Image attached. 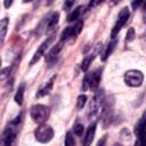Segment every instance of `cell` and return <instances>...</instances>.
I'll use <instances>...</instances> for the list:
<instances>
[{
	"instance_id": "obj_1",
	"label": "cell",
	"mask_w": 146,
	"mask_h": 146,
	"mask_svg": "<svg viewBox=\"0 0 146 146\" xmlns=\"http://www.w3.org/2000/svg\"><path fill=\"white\" fill-rule=\"evenodd\" d=\"M22 121V113L18 114L14 120H11L9 122V124L6 127V129L2 132V137H1V145H11L16 138L17 135V129L21 124Z\"/></svg>"
},
{
	"instance_id": "obj_2",
	"label": "cell",
	"mask_w": 146,
	"mask_h": 146,
	"mask_svg": "<svg viewBox=\"0 0 146 146\" xmlns=\"http://www.w3.org/2000/svg\"><path fill=\"white\" fill-rule=\"evenodd\" d=\"M105 105V96H104V91L103 90H98V92L94 96V98L90 102L89 105V111H88V116L89 119H94L97 117L104 108Z\"/></svg>"
},
{
	"instance_id": "obj_3",
	"label": "cell",
	"mask_w": 146,
	"mask_h": 146,
	"mask_svg": "<svg viewBox=\"0 0 146 146\" xmlns=\"http://www.w3.org/2000/svg\"><path fill=\"white\" fill-rule=\"evenodd\" d=\"M30 115H31V119L33 120V122H35L38 124H42L48 120V117L50 115V110L46 105L38 104V105H34L31 107Z\"/></svg>"
},
{
	"instance_id": "obj_4",
	"label": "cell",
	"mask_w": 146,
	"mask_h": 146,
	"mask_svg": "<svg viewBox=\"0 0 146 146\" xmlns=\"http://www.w3.org/2000/svg\"><path fill=\"white\" fill-rule=\"evenodd\" d=\"M102 79V68H97L91 73H88L82 82V90L86 91L87 89H91L96 91L99 87V82Z\"/></svg>"
},
{
	"instance_id": "obj_5",
	"label": "cell",
	"mask_w": 146,
	"mask_h": 146,
	"mask_svg": "<svg viewBox=\"0 0 146 146\" xmlns=\"http://www.w3.org/2000/svg\"><path fill=\"white\" fill-rule=\"evenodd\" d=\"M133 132L137 137V141L136 145H146V111L143 113V115L140 116V119L137 121Z\"/></svg>"
},
{
	"instance_id": "obj_6",
	"label": "cell",
	"mask_w": 146,
	"mask_h": 146,
	"mask_svg": "<svg viewBox=\"0 0 146 146\" xmlns=\"http://www.w3.org/2000/svg\"><path fill=\"white\" fill-rule=\"evenodd\" d=\"M34 137L39 143H42V144L49 143L54 137V130H52V128L50 125L42 123L35 129Z\"/></svg>"
},
{
	"instance_id": "obj_7",
	"label": "cell",
	"mask_w": 146,
	"mask_h": 146,
	"mask_svg": "<svg viewBox=\"0 0 146 146\" xmlns=\"http://www.w3.org/2000/svg\"><path fill=\"white\" fill-rule=\"evenodd\" d=\"M129 16H130V11H129V8L128 7H123L121 9V11L119 13V16H117V19L112 29V32H111V38L114 39L116 38V35L119 34V32L121 31V29L124 26V24L128 22L129 19Z\"/></svg>"
},
{
	"instance_id": "obj_8",
	"label": "cell",
	"mask_w": 146,
	"mask_h": 146,
	"mask_svg": "<svg viewBox=\"0 0 146 146\" xmlns=\"http://www.w3.org/2000/svg\"><path fill=\"white\" fill-rule=\"evenodd\" d=\"M58 19H59V14L58 13H52V14L48 15L47 17H44V19L36 27L38 29V33L41 34L43 32L54 30V27H56V25L58 23Z\"/></svg>"
},
{
	"instance_id": "obj_9",
	"label": "cell",
	"mask_w": 146,
	"mask_h": 146,
	"mask_svg": "<svg viewBox=\"0 0 146 146\" xmlns=\"http://www.w3.org/2000/svg\"><path fill=\"white\" fill-rule=\"evenodd\" d=\"M144 81V75L138 70H129L124 74V82L129 87H140Z\"/></svg>"
},
{
	"instance_id": "obj_10",
	"label": "cell",
	"mask_w": 146,
	"mask_h": 146,
	"mask_svg": "<svg viewBox=\"0 0 146 146\" xmlns=\"http://www.w3.org/2000/svg\"><path fill=\"white\" fill-rule=\"evenodd\" d=\"M83 29V21H78L73 26H67L63 30L62 34H60V41L64 42L68 39H74L76 38V35L80 34V32Z\"/></svg>"
},
{
	"instance_id": "obj_11",
	"label": "cell",
	"mask_w": 146,
	"mask_h": 146,
	"mask_svg": "<svg viewBox=\"0 0 146 146\" xmlns=\"http://www.w3.org/2000/svg\"><path fill=\"white\" fill-rule=\"evenodd\" d=\"M52 39H54V36H49V38H47L41 44H40V47L36 49V51L34 52V55H33V57H32V59L30 60V65L32 66V65H34L36 62H39V59L44 55V52H46V50H47V48L49 47V44L52 42Z\"/></svg>"
},
{
	"instance_id": "obj_12",
	"label": "cell",
	"mask_w": 146,
	"mask_h": 146,
	"mask_svg": "<svg viewBox=\"0 0 146 146\" xmlns=\"http://www.w3.org/2000/svg\"><path fill=\"white\" fill-rule=\"evenodd\" d=\"M60 50H62V41H60L59 43H57L56 46H54V47L51 48V50L47 54L46 60H47V64H48L49 67L52 66V65L57 62V59H58V57H59Z\"/></svg>"
},
{
	"instance_id": "obj_13",
	"label": "cell",
	"mask_w": 146,
	"mask_h": 146,
	"mask_svg": "<svg viewBox=\"0 0 146 146\" xmlns=\"http://www.w3.org/2000/svg\"><path fill=\"white\" fill-rule=\"evenodd\" d=\"M55 80H56V75H52L39 90H38V92H36V97L39 98V97H43V96H46V95H48V94H50V91L52 90V87H54V82H55Z\"/></svg>"
},
{
	"instance_id": "obj_14",
	"label": "cell",
	"mask_w": 146,
	"mask_h": 146,
	"mask_svg": "<svg viewBox=\"0 0 146 146\" xmlns=\"http://www.w3.org/2000/svg\"><path fill=\"white\" fill-rule=\"evenodd\" d=\"M96 127H97V123L96 122H92L89 128L87 129V132L84 135V139H83V145L88 146L92 143L94 140V137H95V133H96Z\"/></svg>"
},
{
	"instance_id": "obj_15",
	"label": "cell",
	"mask_w": 146,
	"mask_h": 146,
	"mask_svg": "<svg viewBox=\"0 0 146 146\" xmlns=\"http://www.w3.org/2000/svg\"><path fill=\"white\" fill-rule=\"evenodd\" d=\"M116 43H117V40H116V38H114L110 43H108V46L106 47V49H105V51H104V54H103V56H102V60H106L107 58H108V56L113 52V50L115 49V47H116Z\"/></svg>"
},
{
	"instance_id": "obj_16",
	"label": "cell",
	"mask_w": 146,
	"mask_h": 146,
	"mask_svg": "<svg viewBox=\"0 0 146 146\" xmlns=\"http://www.w3.org/2000/svg\"><path fill=\"white\" fill-rule=\"evenodd\" d=\"M24 90H25V84H24V83H21L19 87H18V89H17V91H16V94H15V97H14L16 104H18L19 106L23 104V99H24Z\"/></svg>"
},
{
	"instance_id": "obj_17",
	"label": "cell",
	"mask_w": 146,
	"mask_h": 146,
	"mask_svg": "<svg viewBox=\"0 0 146 146\" xmlns=\"http://www.w3.org/2000/svg\"><path fill=\"white\" fill-rule=\"evenodd\" d=\"M8 24H9V19L7 17H3L0 22V38H1V43H3L6 33H7V29H8Z\"/></svg>"
},
{
	"instance_id": "obj_18",
	"label": "cell",
	"mask_w": 146,
	"mask_h": 146,
	"mask_svg": "<svg viewBox=\"0 0 146 146\" xmlns=\"http://www.w3.org/2000/svg\"><path fill=\"white\" fill-rule=\"evenodd\" d=\"M82 9H83V7H82V6H79V7H76L75 9H73V10L67 15V22L78 21V18H80V15H81Z\"/></svg>"
},
{
	"instance_id": "obj_19",
	"label": "cell",
	"mask_w": 146,
	"mask_h": 146,
	"mask_svg": "<svg viewBox=\"0 0 146 146\" xmlns=\"http://www.w3.org/2000/svg\"><path fill=\"white\" fill-rule=\"evenodd\" d=\"M94 57H95V55H92V54H90L89 56H86V57H84V59H83L82 63H81V70H82L83 72H87V71H88V68H89V66H90V64H91Z\"/></svg>"
},
{
	"instance_id": "obj_20",
	"label": "cell",
	"mask_w": 146,
	"mask_h": 146,
	"mask_svg": "<svg viewBox=\"0 0 146 146\" xmlns=\"http://www.w3.org/2000/svg\"><path fill=\"white\" fill-rule=\"evenodd\" d=\"M83 131H84V127L82 123H75L73 125V133L78 137H81L83 135Z\"/></svg>"
},
{
	"instance_id": "obj_21",
	"label": "cell",
	"mask_w": 146,
	"mask_h": 146,
	"mask_svg": "<svg viewBox=\"0 0 146 146\" xmlns=\"http://www.w3.org/2000/svg\"><path fill=\"white\" fill-rule=\"evenodd\" d=\"M65 145L66 146H73L75 145V140L73 138V133L71 131L66 132V137H65Z\"/></svg>"
},
{
	"instance_id": "obj_22",
	"label": "cell",
	"mask_w": 146,
	"mask_h": 146,
	"mask_svg": "<svg viewBox=\"0 0 146 146\" xmlns=\"http://www.w3.org/2000/svg\"><path fill=\"white\" fill-rule=\"evenodd\" d=\"M86 102H87V96L86 95H80L78 97V100H76V107L80 110L82 108L84 105H86Z\"/></svg>"
},
{
	"instance_id": "obj_23",
	"label": "cell",
	"mask_w": 146,
	"mask_h": 146,
	"mask_svg": "<svg viewBox=\"0 0 146 146\" xmlns=\"http://www.w3.org/2000/svg\"><path fill=\"white\" fill-rule=\"evenodd\" d=\"M135 36H136V34H135V30H133V27H130V29L128 30V32H127V36H125V43L131 42V41L135 39Z\"/></svg>"
},
{
	"instance_id": "obj_24",
	"label": "cell",
	"mask_w": 146,
	"mask_h": 146,
	"mask_svg": "<svg viewBox=\"0 0 146 146\" xmlns=\"http://www.w3.org/2000/svg\"><path fill=\"white\" fill-rule=\"evenodd\" d=\"M75 3V0H64L63 9L64 10H71L73 8V5Z\"/></svg>"
},
{
	"instance_id": "obj_25",
	"label": "cell",
	"mask_w": 146,
	"mask_h": 146,
	"mask_svg": "<svg viewBox=\"0 0 146 146\" xmlns=\"http://www.w3.org/2000/svg\"><path fill=\"white\" fill-rule=\"evenodd\" d=\"M145 1H146V0H133V1H132V3H131L132 9H135V10H136V9H138V8H139V7H140Z\"/></svg>"
},
{
	"instance_id": "obj_26",
	"label": "cell",
	"mask_w": 146,
	"mask_h": 146,
	"mask_svg": "<svg viewBox=\"0 0 146 146\" xmlns=\"http://www.w3.org/2000/svg\"><path fill=\"white\" fill-rule=\"evenodd\" d=\"M121 137H122L123 139H129V138H130V132H129V130H128V129H122V131H121Z\"/></svg>"
},
{
	"instance_id": "obj_27",
	"label": "cell",
	"mask_w": 146,
	"mask_h": 146,
	"mask_svg": "<svg viewBox=\"0 0 146 146\" xmlns=\"http://www.w3.org/2000/svg\"><path fill=\"white\" fill-rule=\"evenodd\" d=\"M13 2H14V0H3V6L6 8H9L13 5Z\"/></svg>"
},
{
	"instance_id": "obj_28",
	"label": "cell",
	"mask_w": 146,
	"mask_h": 146,
	"mask_svg": "<svg viewBox=\"0 0 146 146\" xmlns=\"http://www.w3.org/2000/svg\"><path fill=\"white\" fill-rule=\"evenodd\" d=\"M141 42H143V44L146 46V30H145V32H144L143 35H141Z\"/></svg>"
},
{
	"instance_id": "obj_29",
	"label": "cell",
	"mask_w": 146,
	"mask_h": 146,
	"mask_svg": "<svg viewBox=\"0 0 146 146\" xmlns=\"http://www.w3.org/2000/svg\"><path fill=\"white\" fill-rule=\"evenodd\" d=\"M144 23H146V1L144 2Z\"/></svg>"
},
{
	"instance_id": "obj_30",
	"label": "cell",
	"mask_w": 146,
	"mask_h": 146,
	"mask_svg": "<svg viewBox=\"0 0 146 146\" xmlns=\"http://www.w3.org/2000/svg\"><path fill=\"white\" fill-rule=\"evenodd\" d=\"M105 139H106V136H104V137H103V139L98 141V145H104V143H105Z\"/></svg>"
},
{
	"instance_id": "obj_31",
	"label": "cell",
	"mask_w": 146,
	"mask_h": 146,
	"mask_svg": "<svg viewBox=\"0 0 146 146\" xmlns=\"http://www.w3.org/2000/svg\"><path fill=\"white\" fill-rule=\"evenodd\" d=\"M120 1H121V0H112V1H111V3H112V5L114 6V5H116V3H119Z\"/></svg>"
},
{
	"instance_id": "obj_32",
	"label": "cell",
	"mask_w": 146,
	"mask_h": 146,
	"mask_svg": "<svg viewBox=\"0 0 146 146\" xmlns=\"http://www.w3.org/2000/svg\"><path fill=\"white\" fill-rule=\"evenodd\" d=\"M54 1H55V0H47V5L49 6V5H51V3L54 2Z\"/></svg>"
},
{
	"instance_id": "obj_33",
	"label": "cell",
	"mask_w": 146,
	"mask_h": 146,
	"mask_svg": "<svg viewBox=\"0 0 146 146\" xmlns=\"http://www.w3.org/2000/svg\"><path fill=\"white\" fill-rule=\"evenodd\" d=\"M31 1H32V0H23L24 3H26V2H31Z\"/></svg>"
}]
</instances>
